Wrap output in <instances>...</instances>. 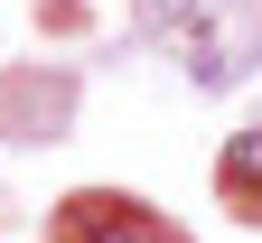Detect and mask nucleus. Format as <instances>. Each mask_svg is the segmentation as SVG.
I'll return each instance as SVG.
<instances>
[]
</instances>
